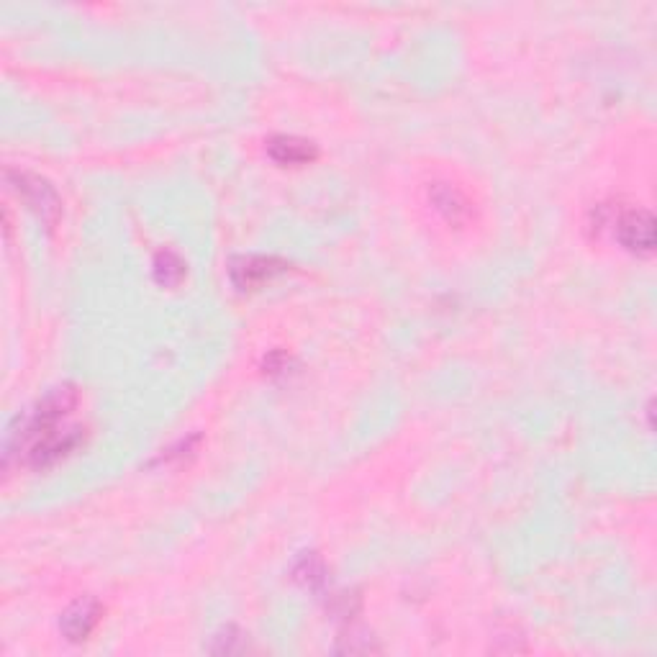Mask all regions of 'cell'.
Listing matches in <instances>:
<instances>
[{
    "label": "cell",
    "instance_id": "1",
    "mask_svg": "<svg viewBox=\"0 0 657 657\" xmlns=\"http://www.w3.org/2000/svg\"><path fill=\"white\" fill-rule=\"evenodd\" d=\"M6 178L8 183H11V188L24 198L26 206L39 216V221H42L47 229H52V226L60 221L62 201L49 180H44L42 175H34V172L21 170H8Z\"/></svg>",
    "mask_w": 657,
    "mask_h": 657
},
{
    "label": "cell",
    "instance_id": "4",
    "mask_svg": "<svg viewBox=\"0 0 657 657\" xmlns=\"http://www.w3.org/2000/svg\"><path fill=\"white\" fill-rule=\"evenodd\" d=\"M103 616V606L95 598H77L75 604L65 609L60 619V629L70 642L88 640Z\"/></svg>",
    "mask_w": 657,
    "mask_h": 657
},
{
    "label": "cell",
    "instance_id": "6",
    "mask_svg": "<svg viewBox=\"0 0 657 657\" xmlns=\"http://www.w3.org/2000/svg\"><path fill=\"white\" fill-rule=\"evenodd\" d=\"M152 273L154 280H157L162 288H178L185 278L183 257H180L178 252H172V249H160V252L154 255Z\"/></svg>",
    "mask_w": 657,
    "mask_h": 657
},
{
    "label": "cell",
    "instance_id": "8",
    "mask_svg": "<svg viewBox=\"0 0 657 657\" xmlns=\"http://www.w3.org/2000/svg\"><path fill=\"white\" fill-rule=\"evenodd\" d=\"M293 575H296V581H301L303 586L319 588L326 583V565L316 552H306L296 563V568H293Z\"/></svg>",
    "mask_w": 657,
    "mask_h": 657
},
{
    "label": "cell",
    "instance_id": "2",
    "mask_svg": "<svg viewBox=\"0 0 657 657\" xmlns=\"http://www.w3.org/2000/svg\"><path fill=\"white\" fill-rule=\"evenodd\" d=\"M614 234L619 244L634 255H650L655 249V219L645 208H629V211L619 214Z\"/></svg>",
    "mask_w": 657,
    "mask_h": 657
},
{
    "label": "cell",
    "instance_id": "7",
    "mask_svg": "<svg viewBox=\"0 0 657 657\" xmlns=\"http://www.w3.org/2000/svg\"><path fill=\"white\" fill-rule=\"evenodd\" d=\"M432 201H434V206L439 208V214H442L447 221H452V224H460V221L468 219L470 208H468V201L462 198L460 190L439 183V185H434V190H432Z\"/></svg>",
    "mask_w": 657,
    "mask_h": 657
},
{
    "label": "cell",
    "instance_id": "9",
    "mask_svg": "<svg viewBox=\"0 0 657 657\" xmlns=\"http://www.w3.org/2000/svg\"><path fill=\"white\" fill-rule=\"evenodd\" d=\"M247 650V640L244 634L237 632L234 627H226L224 632L216 634V645L211 647V652H219V655H234V652Z\"/></svg>",
    "mask_w": 657,
    "mask_h": 657
},
{
    "label": "cell",
    "instance_id": "5",
    "mask_svg": "<svg viewBox=\"0 0 657 657\" xmlns=\"http://www.w3.org/2000/svg\"><path fill=\"white\" fill-rule=\"evenodd\" d=\"M267 154L278 165H308V162H314L319 157V147L314 142H308V139L278 134V137L267 142Z\"/></svg>",
    "mask_w": 657,
    "mask_h": 657
},
{
    "label": "cell",
    "instance_id": "3",
    "mask_svg": "<svg viewBox=\"0 0 657 657\" xmlns=\"http://www.w3.org/2000/svg\"><path fill=\"white\" fill-rule=\"evenodd\" d=\"M285 270H288V262L267 255H239L229 262V278L239 291H255Z\"/></svg>",
    "mask_w": 657,
    "mask_h": 657
}]
</instances>
